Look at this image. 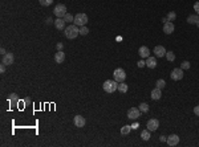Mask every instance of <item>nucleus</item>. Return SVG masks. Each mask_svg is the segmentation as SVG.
<instances>
[{"label":"nucleus","mask_w":199,"mask_h":147,"mask_svg":"<svg viewBox=\"0 0 199 147\" xmlns=\"http://www.w3.org/2000/svg\"><path fill=\"white\" fill-rule=\"evenodd\" d=\"M64 34H65V37L69 38V40H73L76 38L80 34V29H78V25L76 24H70L68 25L65 29H64Z\"/></svg>","instance_id":"nucleus-1"},{"label":"nucleus","mask_w":199,"mask_h":147,"mask_svg":"<svg viewBox=\"0 0 199 147\" xmlns=\"http://www.w3.org/2000/svg\"><path fill=\"white\" fill-rule=\"evenodd\" d=\"M104 90L106 93H114L117 89H118V82L115 81V80H106L102 85Z\"/></svg>","instance_id":"nucleus-2"},{"label":"nucleus","mask_w":199,"mask_h":147,"mask_svg":"<svg viewBox=\"0 0 199 147\" xmlns=\"http://www.w3.org/2000/svg\"><path fill=\"white\" fill-rule=\"evenodd\" d=\"M86 23H88L86 13H77V15L75 16V21H73V24L78 25V27H84V25H86Z\"/></svg>","instance_id":"nucleus-3"},{"label":"nucleus","mask_w":199,"mask_h":147,"mask_svg":"<svg viewBox=\"0 0 199 147\" xmlns=\"http://www.w3.org/2000/svg\"><path fill=\"white\" fill-rule=\"evenodd\" d=\"M113 76H114V80L117 82H124L125 78H126V73H125V70H124V69H121V68L114 69Z\"/></svg>","instance_id":"nucleus-4"},{"label":"nucleus","mask_w":199,"mask_h":147,"mask_svg":"<svg viewBox=\"0 0 199 147\" xmlns=\"http://www.w3.org/2000/svg\"><path fill=\"white\" fill-rule=\"evenodd\" d=\"M170 77H171V80H173V81H179V80H182V78H183V69H182V68L173 69V72H171Z\"/></svg>","instance_id":"nucleus-5"},{"label":"nucleus","mask_w":199,"mask_h":147,"mask_svg":"<svg viewBox=\"0 0 199 147\" xmlns=\"http://www.w3.org/2000/svg\"><path fill=\"white\" fill-rule=\"evenodd\" d=\"M53 13L57 16V17H64L66 13V7L64 4H57L55 7V10H53Z\"/></svg>","instance_id":"nucleus-6"},{"label":"nucleus","mask_w":199,"mask_h":147,"mask_svg":"<svg viewBox=\"0 0 199 147\" xmlns=\"http://www.w3.org/2000/svg\"><path fill=\"white\" fill-rule=\"evenodd\" d=\"M140 115H141V110L138 109V107H130V109L128 110V118L137 119V118H140Z\"/></svg>","instance_id":"nucleus-7"},{"label":"nucleus","mask_w":199,"mask_h":147,"mask_svg":"<svg viewBox=\"0 0 199 147\" xmlns=\"http://www.w3.org/2000/svg\"><path fill=\"white\" fill-rule=\"evenodd\" d=\"M146 127L149 128L150 131H155L157 128L159 127V121H158V119H155V118L149 119V121H147V123H146Z\"/></svg>","instance_id":"nucleus-8"},{"label":"nucleus","mask_w":199,"mask_h":147,"mask_svg":"<svg viewBox=\"0 0 199 147\" xmlns=\"http://www.w3.org/2000/svg\"><path fill=\"white\" fill-rule=\"evenodd\" d=\"M13 61H15V57H13V54L11 53V52H7V53L1 57V63L6 64V65H12Z\"/></svg>","instance_id":"nucleus-9"},{"label":"nucleus","mask_w":199,"mask_h":147,"mask_svg":"<svg viewBox=\"0 0 199 147\" xmlns=\"http://www.w3.org/2000/svg\"><path fill=\"white\" fill-rule=\"evenodd\" d=\"M179 143V137H178L177 134H171L167 137V144L170 147H174L177 146V144Z\"/></svg>","instance_id":"nucleus-10"},{"label":"nucleus","mask_w":199,"mask_h":147,"mask_svg":"<svg viewBox=\"0 0 199 147\" xmlns=\"http://www.w3.org/2000/svg\"><path fill=\"white\" fill-rule=\"evenodd\" d=\"M8 102H10L11 107L15 109L16 105H19V97H17V94H15V93L10 94V95H8Z\"/></svg>","instance_id":"nucleus-11"},{"label":"nucleus","mask_w":199,"mask_h":147,"mask_svg":"<svg viewBox=\"0 0 199 147\" xmlns=\"http://www.w3.org/2000/svg\"><path fill=\"white\" fill-rule=\"evenodd\" d=\"M73 123H75L76 127H84L86 121H85V118L82 115H76L75 119H73Z\"/></svg>","instance_id":"nucleus-12"},{"label":"nucleus","mask_w":199,"mask_h":147,"mask_svg":"<svg viewBox=\"0 0 199 147\" xmlns=\"http://www.w3.org/2000/svg\"><path fill=\"white\" fill-rule=\"evenodd\" d=\"M65 24H66V21L62 19V17H57V19L55 20V27H56L59 31H64V29L66 28Z\"/></svg>","instance_id":"nucleus-13"},{"label":"nucleus","mask_w":199,"mask_h":147,"mask_svg":"<svg viewBox=\"0 0 199 147\" xmlns=\"http://www.w3.org/2000/svg\"><path fill=\"white\" fill-rule=\"evenodd\" d=\"M154 54H155L157 57H165L166 56L165 47H162V45H157V47L154 48Z\"/></svg>","instance_id":"nucleus-14"},{"label":"nucleus","mask_w":199,"mask_h":147,"mask_svg":"<svg viewBox=\"0 0 199 147\" xmlns=\"http://www.w3.org/2000/svg\"><path fill=\"white\" fill-rule=\"evenodd\" d=\"M174 29H175V27L171 21H166L165 25H163V32H165L166 34H171L174 32Z\"/></svg>","instance_id":"nucleus-15"},{"label":"nucleus","mask_w":199,"mask_h":147,"mask_svg":"<svg viewBox=\"0 0 199 147\" xmlns=\"http://www.w3.org/2000/svg\"><path fill=\"white\" fill-rule=\"evenodd\" d=\"M64 60H65V53H64L62 50H59V52L55 54V61H56V64H62Z\"/></svg>","instance_id":"nucleus-16"},{"label":"nucleus","mask_w":199,"mask_h":147,"mask_svg":"<svg viewBox=\"0 0 199 147\" xmlns=\"http://www.w3.org/2000/svg\"><path fill=\"white\" fill-rule=\"evenodd\" d=\"M138 53H140V56L142 57V58H147V57L150 56V50L147 47H141L140 49H138Z\"/></svg>","instance_id":"nucleus-17"},{"label":"nucleus","mask_w":199,"mask_h":147,"mask_svg":"<svg viewBox=\"0 0 199 147\" xmlns=\"http://www.w3.org/2000/svg\"><path fill=\"white\" fill-rule=\"evenodd\" d=\"M146 66L147 68H150V69H154L157 66V58L155 57H147L146 58Z\"/></svg>","instance_id":"nucleus-18"},{"label":"nucleus","mask_w":199,"mask_h":147,"mask_svg":"<svg viewBox=\"0 0 199 147\" xmlns=\"http://www.w3.org/2000/svg\"><path fill=\"white\" fill-rule=\"evenodd\" d=\"M162 97V91H161V89L159 88H155V89H153L151 90V98L153 100H159V98Z\"/></svg>","instance_id":"nucleus-19"},{"label":"nucleus","mask_w":199,"mask_h":147,"mask_svg":"<svg viewBox=\"0 0 199 147\" xmlns=\"http://www.w3.org/2000/svg\"><path fill=\"white\" fill-rule=\"evenodd\" d=\"M198 20H199L198 15H189V17H187V23H189V24H196Z\"/></svg>","instance_id":"nucleus-20"},{"label":"nucleus","mask_w":199,"mask_h":147,"mask_svg":"<svg viewBox=\"0 0 199 147\" xmlns=\"http://www.w3.org/2000/svg\"><path fill=\"white\" fill-rule=\"evenodd\" d=\"M128 85L125 84V82H120L118 84V89H117V90L118 91H121V93H126V91H128Z\"/></svg>","instance_id":"nucleus-21"},{"label":"nucleus","mask_w":199,"mask_h":147,"mask_svg":"<svg viewBox=\"0 0 199 147\" xmlns=\"http://www.w3.org/2000/svg\"><path fill=\"white\" fill-rule=\"evenodd\" d=\"M141 138H142L143 141H149L150 139V130L147 128V130H143L142 133H141Z\"/></svg>","instance_id":"nucleus-22"},{"label":"nucleus","mask_w":199,"mask_h":147,"mask_svg":"<svg viewBox=\"0 0 199 147\" xmlns=\"http://www.w3.org/2000/svg\"><path fill=\"white\" fill-rule=\"evenodd\" d=\"M138 109L141 110V113H147V111H149V105H147L146 102H142Z\"/></svg>","instance_id":"nucleus-23"},{"label":"nucleus","mask_w":199,"mask_h":147,"mask_svg":"<svg viewBox=\"0 0 199 147\" xmlns=\"http://www.w3.org/2000/svg\"><path fill=\"white\" fill-rule=\"evenodd\" d=\"M62 19L65 20L66 23H72V21H75V16L72 15V13H68V12H66V13H65V16H64Z\"/></svg>","instance_id":"nucleus-24"},{"label":"nucleus","mask_w":199,"mask_h":147,"mask_svg":"<svg viewBox=\"0 0 199 147\" xmlns=\"http://www.w3.org/2000/svg\"><path fill=\"white\" fill-rule=\"evenodd\" d=\"M166 19H167V21H174V20L177 19V13H175L174 11H171V12L167 13V17H166Z\"/></svg>","instance_id":"nucleus-25"},{"label":"nucleus","mask_w":199,"mask_h":147,"mask_svg":"<svg viewBox=\"0 0 199 147\" xmlns=\"http://www.w3.org/2000/svg\"><path fill=\"white\" fill-rule=\"evenodd\" d=\"M130 130H131V126H129V125H125L124 127L121 128V134H122V135H128L129 133H130Z\"/></svg>","instance_id":"nucleus-26"},{"label":"nucleus","mask_w":199,"mask_h":147,"mask_svg":"<svg viewBox=\"0 0 199 147\" xmlns=\"http://www.w3.org/2000/svg\"><path fill=\"white\" fill-rule=\"evenodd\" d=\"M166 58H167V61H174L175 60V54L174 52H166Z\"/></svg>","instance_id":"nucleus-27"},{"label":"nucleus","mask_w":199,"mask_h":147,"mask_svg":"<svg viewBox=\"0 0 199 147\" xmlns=\"http://www.w3.org/2000/svg\"><path fill=\"white\" fill-rule=\"evenodd\" d=\"M165 86H166V82H165V80H158V81H157V88H159V89H161V90H162V89H163V88H165Z\"/></svg>","instance_id":"nucleus-28"},{"label":"nucleus","mask_w":199,"mask_h":147,"mask_svg":"<svg viewBox=\"0 0 199 147\" xmlns=\"http://www.w3.org/2000/svg\"><path fill=\"white\" fill-rule=\"evenodd\" d=\"M39 1H40V5L43 7H48L53 3V0H39Z\"/></svg>","instance_id":"nucleus-29"},{"label":"nucleus","mask_w":199,"mask_h":147,"mask_svg":"<svg viewBox=\"0 0 199 147\" xmlns=\"http://www.w3.org/2000/svg\"><path fill=\"white\" fill-rule=\"evenodd\" d=\"M88 33H89V29H88L85 25H84V27H81V28H80V34H81V36H86Z\"/></svg>","instance_id":"nucleus-30"},{"label":"nucleus","mask_w":199,"mask_h":147,"mask_svg":"<svg viewBox=\"0 0 199 147\" xmlns=\"http://www.w3.org/2000/svg\"><path fill=\"white\" fill-rule=\"evenodd\" d=\"M180 68L183 69V70H184V69H190V63H189V61H183V63L180 64Z\"/></svg>","instance_id":"nucleus-31"},{"label":"nucleus","mask_w":199,"mask_h":147,"mask_svg":"<svg viewBox=\"0 0 199 147\" xmlns=\"http://www.w3.org/2000/svg\"><path fill=\"white\" fill-rule=\"evenodd\" d=\"M194 11H195L196 15L199 16V1H196V3L194 4Z\"/></svg>","instance_id":"nucleus-32"},{"label":"nucleus","mask_w":199,"mask_h":147,"mask_svg":"<svg viewBox=\"0 0 199 147\" xmlns=\"http://www.w3.org/2000/svg\"><path fill=\"white\" fill-rule=\"evenodd\" d=\"M137 65H138V68H143V66L146 65V61L141 60V61H138V63H137Z\"/></svg>","instance_id":"nucleus-33"},{"label":"nucleus","mask_w":199,"mask_h":147,"mask_svg":"<svg viewBox=\"0 0 199 147\" xmlns=\"http://www.w3.org/2000/svg\"><path fill=\"white\" fill-rule=\"evenodd\" d=\"M6 64H3V63H1V65H0V73H4V72H6Z\"/></svg>","instance_id":"nucleus-34"},{"label":"nucleus","mask_w":199,"mask_h":147,"mask_svg":"<svg viewBox=\"0 0 199 147\" xmlns=\"http://www.w3.org/2000/svg\"><path fill=\"white\" fill-rule=\"evenodd\" d=\"M194 113H195V115L199 117V105H198V106L194 107Z\"/></svg>","instance_id":"nucleus-35"},{"label":"nucleus","mask_w":199,"mask_h":147,"mask_svg":"<svg viewBox=\"0 0 199 147\" xmlns=\"http://www.w3.org/2000/svg\"><path fill=\"white\" fill-rule=\"evenodd\" d=\"M62 48H64L62 43H59V44H57V49H59V50H62Z\"/></svg>","instance_id":"nucleus-36"},{"label":"nucleus","mask_w":199,"mask_h":147,"mask_svg":"<svg viewBox=\"0 0 199 147\" xmlns=\"http://www.w3.org/2000/svg\"><path fill=\"white\" fill-rule=\"evenodd\" d=\"M131 128H133V130H137V128H138V123L137 122L133 123V125H131Z\"/></svg>","instance_id":"nucleus-37"},{"label":"nucleus","mask_w":199,"mask_h":147,"mask_svg":"<svg viewBox=\"0 0 199 147\" xmlns=\"http://www.w3.org/2000/svg\"><path fill=\"white\" fill-rule=\"evenodd\" d=\"M159 139H161L162 142H166V141H167V139H166V137H165V135H161V137H159Z\"/></svg>","instance_id":"nucleus-38"},{"label":"nucleus","mask_w":199,"mask_h":147,"mask_svg":"<svg viewBox=\"0 0 199 147\" xmlns=\"http://www.w3.org/2000/svg\"><path fill=\"white\" fill-rule=\"evenodd\" d=\"M0 53H1V56H4V54L7 53V52H6V49H4V48H1V49H0Z\"/></svg>","instance_id":"nucleus-39"},{"label":"nucleus","mask_w":199,"mask_h":147,"mask_svg":"<svg viewBox=\"0 0 199 147\" xmlns=\"http://www.w3.org/2000/svg\"><path fill=\"white\" fill-rule=\"evenodd\" d=\"M52 23H55V21H53L50 17H49V19H47V24H52Z\"/></svg>","instance_id":"nucleus-40"},{"label":"nucleus","mask_w":199,"mask_h":147,"mask_svg":"<svg viewBox=\"0 0 199 147\" xmlns=\"http://www.w3.org/2000/svg\"><path fill=\"white\" fill-rule=\"evenodd\" d=\"M196 27H198V28H199V20H198V23H196Z\"/></svg>","instance_id":"nucleus-41"}]
</instances>
